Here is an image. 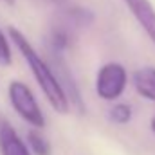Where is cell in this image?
<instances>
[{"label": "cell", "mask_w": 155, "mask_h": 155, "mask_svg": "<svg viewBox=\"0 0 155 155\" xmlns=\"http://www.w3.org/2000/svg\"><path fill=\"white\" fill-rule=\"evenodd\" d=\"M126 87V71L119 63H107L99 69L96 79V92L107 101L117 99Z\"/></svg>", "instance_id": "obj_3"}, {"label": "cell", "mask_w": 155, "mask_h": 155, "mask_svg": "<svg viewBox=\"0 0 155 155\" xmlns=\"http://www.w3.org/2000/svg\"><path fill=\"white\" fill-rule=\"evenodd\" d=\"M128 9L137 18L139 25L146 31L150 40L155 43V9L150 0H124Z\"/></svg>", "instance_id": "obj_4"}, {"label": "cell", "mask_w": 155, "mask_h": 155, "mask_svg": "<svg viewBox=\"0 0 155 155\" xmlns=\"http://www.w3.org/2000/svg\"><path fill=\"white\" fill-rule=\"evenodd\" d=\"M134 85L139 96L150 99L155 103V69L153 67H143L134 72Z\"/></svg>", "instance_id": "obj_6"}, {"label": "cell", "mask_w": 155, "mask_h": 155, "mask_svg": "<svg viewBox=\"0 0 155 155\" xmlns=\"http://www.w3.org/2000/svg\"><path fill=\"white\" fill-rule=\"evenodd\" d=\"M2 2H4V4H7V5H13L16 0H2Z\"/></svg>", "instance_id": "obj_10"}, {"label": "cell", "mask_w": 155, "mask_h": 155, "mask_svg": "<svg viewBox=\"0 0 155 155\" xmlns=\"http://www.w3.org/2000/svg\"><path fill=\"white\" fill-rule=\"evenodd\" d=\"M11 61H13V54H11L9 41H7L5 35L0 29V63L2 65H11Z\"/></svg>", "instance_id": "obj_9"}, {"label": "cell", "mask_w": 155, "mask_h": 155, "mask_svg": "<svg viewBox=\"0 0 155 155\" xmlns=\"http://www.w3.org/2000/svg\"><path fill=\"white\" fill-rule=\"evenodd\" d=\"M108 117L110 121H114L117 124H124L132 119V108L124 103H119V105H114L110 110H108Z\"/></svg>", "instance_id": "obj_8"}, {"label": "cell", "mask_w": 155, "mask_h": 155, "mask_svg": "<svg viewBox=\"0 0 155 155\" xmlns=\"http://www.w3.org/2000/svg\"><path fill=\"white\" fill-rule=\"evenodd\" d=\"M0 155H31L27 144L9 123L0 124Z\"/></svg>", "instance_id": "obj_5"}, {"label": "cell", "mask_w": 155, "mask_h": 155, "mask_svg": "<svg viewBox=\"0 0 155 155\" xmlns=\"http://www.w3.org/2000/svg\"><path fill=\"white\" fill-rule=\"evenodd\" d=\"M27 143H29V150H33L35 155H51V143L38 134L36 130H31L27 134Z\"/></svg>", "instance_id": "obj_7"}, {"label": "cell", "mask_w": 155, "mask_h": 155, "mask_svg": "<svg viewBox=\"0 0 155 155\" xmlns=\"http://www.w3.org/2000/svg\"><path fill=\"white\" fill-rule=\"evenodd\" d=\"M7 35H9V38L13 40L15 47L20 51V54L24 56V60L27 61L33 76L38 81L40 88L45 94L47 101L51 103V107L56 112H60V114H67L71 110L69 97H67V94H65V90H63V87H61L58 76L51 71L49 63H45V60L35 51V47L29 43V40L24 36L22 31H18L16 27L11 25L7 29Z\"/></svg>", "instance_id": "obj_1"}, {"label": "cell", "mask_w": 155, "mask_h": 155, "mask_svg": "<svg viewBox=\"0 0 155 155\" xmlns=\"http://www.w3.org/2000/svg\"><path fill=\"white\" fill-rule=\"evenodd\" d=\"M150 126H152V132H153V134H155V117H153V119H152V124H150Z\"/></svg>", "instance_id": "obj_11"}, {"label": "cell", "mask_w": 155, "mask_h": 155, "mask_svg": "<svg viewBox=\"0 0 155 155\" xmlns=\"http://www.w3.org/2000/svg\"><path fill=\"white\" fill-rule=\"evenodd\" d=\"M7 92H9V101H11L15 112L22 117L24 121H27L35 128H43L45 126L43 112L38 107V101H36L35 94L31 92V88L25 83H22V81H11Z\"/></svg>", "instance_id": "obj_2"}]
</instances>
